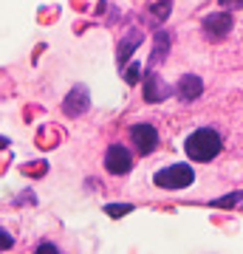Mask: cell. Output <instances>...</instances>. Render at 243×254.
<instances>
[{
    "instance_id": "obj_1",
    "label": "cell",
    "mask_w": 243,
    "mask_h": 254,
    "mask_svg": "<svg viewBox=\"0 0 243 254\" xmlns=\"http://www.w3.org/2000/svg\"><path fill=\"white\" fill-rule=\"evenodd\" d=\"M184 150H187V155L192 158V161L207 164L224 150V141H221V136H218L212 127H201V130H195V133L187 138Z\"/></svg>"
},
{
    "instance_id": "obj_2",
    "label": "cell",
    "mask_w": 243,
    "mask_h": 254,
    "mask_svg": "<svg viewBox=\"0 0 243 254\" xmlns=\"http://www.w3.org/2000/svg\"><path fill=\"white\" fill-rule=\"evenodd\" d=\"M153 181L162 190H184V187H189V184L195 181V173H192L189 164H172V167L159 170Z\"/></svg>"
},
{
    "instance_id": "obj_3",
    "label": "cell",
    "mask_w": 243,
    "mask_h": 254,
    "mask_svg": "<svg viewBox=\"0 0 243 254\" xmlns=\"http://www.w3.org/2000/svg\"><path fill=\"white\" fill-rule=\"evenodd\" d=\"M204 37L212 40V43H221L224 37H229L232 31V14L229 11H215V14H207L204 17Z\"/></svg>"
},
{
    "instance_id": "obj_4",
    "label": "cell",
    "mask_w": 243,
    "mask_h": 254,
    "mask_svg": "<svg viewBox=\"0 0 243 254\" xmlns=\"http://www.w3.org/2000/svg\"><path fill=\"white\" fill-rule=\"evenodd\" d=\"M105 170L113 175H127L133 170V155L125 144H110L105 153Z\"/></svg>"
},
{
    "instance_id": "obj_5",
    "label": "cell",
    "mask_w": 243,
    "mask_h": 254,
    "mask_svg": "<svg viewBox=\"0 0 243 254\" xmlns=\"http://www.w3.org/2000/svg\"><path fill=\"white\" fill-rule=\"evenodd\" d=\"M130 138H133L136 150L142 155H150L159 147V133H156L153 125H133L130 127Z\"/></svg>"
},
{
    "instance_id": "obj_6",
    "label": "cell",
    "mask_w": 243,
    "mask_h": 254,
    "mask_svg": "<svg viewBox=\"0 0 243 254\" xmlns=\"http://www.w3.org/2000/svg\"><path fill=\"white\" fill-rule=\"evenodd\" d=\"M170 93H172V88L159 73H144V102L156 105V102H164Z\"/></svg>"
},
{
    "instance_id": "obj_7",
    "label": "cell",
    "mask_w": 243,
    "mask_h": 254,
    "mask_svg": "<svg viewBox=\"0 0 243 254\" xmlns=\"http://www.w3.org/2000/svg\"><path fill=\"white\" fill-rule=\"evenodd\" d=\"M90 108V93L85 85H77V88H71V93L65 96L63 102V110L68 113V116H82L85 110Z\"/></svg>"
},
{
    "instance_id": "obj_8",
    "label": "cell",
    "mask_w": 243,
    "mask_h": 254,
    "mask_svg": "<svg viewBox=\"0 0 243 254\" xmlns=\"http://www.w3.org/2000/svg\"><path fill=\"white\" fill-rule=\"evenodd\" d=\"M175 93H178L181 102H192V99H198L201 93H204V82H201L195 73H187V76H181L178 79Z\"/></svg>"
},
{
    "instance_id": "obj_9",
    "label": "cell",
    "mask_w": 243,
    "mask_h": 254,
    "mask_svg": "<svg viewBox=\"0 0 243 254\" xmlns=\"http://www.w3.org/2000/svg\"><path fill=\"white\" fill-rule=\"evenodd\" d=\"M170 51V34L167 31H159L156 34V46H153V54H150V63H162V57Z\"/></svg>"
},
{
    "instance_id": "obj_10",
    "label": "cell",
    "mask_w": 243,
    "mask_h": 254,
    "mask_svg": "<svg viewBox=\"0 0 243 254\" xmlns=\"http://www.w3.org/2000/svg\"><path fill=\"white\" fill-rule=\"evenodd\" d=\"M139 43H142V37L136 34V31H133V34H127L125 46H119V68L130 63V54H133V48L139 46Z\"/></svg>"
},
{
    "instance_id": "obj_11",
    "label": "cell",
    "mask_w": 243,
    "mask_h": 254,
    "mask_svg": "<svg viewBox=\"0 0 243 254\" xmlns=\"http://www.w3.org/2000/svg\"><path fill=\"white\" fill-rule=\"evenodd\" d=\"M105 212H108L110 218H122V215H130V212H133V206H130V203H108V206H105Z\"/></svg>"
},
{
    "instance_id": "obj_12",
    "label": "cell",
    "mask_w": 243,
    "mask_h": 254,
    "mask_svg": "<svg viewBox=\"0 0 243 254\" xmlns=\"http://www.w3.org/2000/svg\"><path fill=\"white\" fill-rule=\"evenodd\" d=\"M241 200H243V192H229L226 198L215 200L212 206H218V209H226V206H235V203H241Z\"/></svg>"
},
{
    "instance_id": "obj_13",
    "label": "cell",
    "mask_w": 243,
    "mask_h": 254,
    "mask_svg": "<svg viewBox=\"0 0 243 254\" xmlns=\"http://www.w3.org/2000/svg\"><path fill=\"white\" fill-rule=\"evenodd\" d=\"M139 73H142V65H139V63H130V65H127V71H125L127 85H139Z\"/></svg>"
},
{
    "instance_id": "obj_14",
    "label": "cell",
    "mask_w": 243,
    "mask_h": 254,
    "mask_svg": "<svg viewBox=\"0 0 243 254\" xmlns=\"http://www.w3.org/2000/svg\"><path fill=\"white\" fill-rule=\"evenodd\" d=\"M11 246H14V237L6 229H0V249H11Z\"/></svg>"
},
{
    "instance_id": "obj_15",
    "label": "cell",
    "mask_w": 243,
    "mask_h": 254,
    "mask_svg": "<svg viewBox=\"0 0 243 254\" xmlns=\"http://www.w3.org/2000/svg\"><path fill=\"white\" fill-rule=\"evenodd\" d=\"M34 254H60V252L54 249V243H40V246H37V252H34Z\"/></svg>"
},
{
    "instance_id": "obj_16",
    "label": "cell",
    "mask_w": 243,
    "mask_h": 254,
    "mask_svg": "<svg viewBox=\"0 0 243 254\" xmlns=\"http://www.w3.org/2000/svg\"><path fill=\"white\" fill-rule=\"evenodd\" d=\"M221 6H235V9H243V0H221Z\"/></svg>"
}]
</instances>
